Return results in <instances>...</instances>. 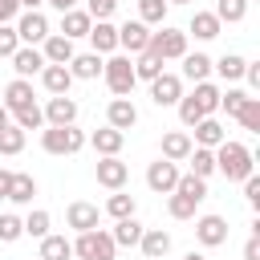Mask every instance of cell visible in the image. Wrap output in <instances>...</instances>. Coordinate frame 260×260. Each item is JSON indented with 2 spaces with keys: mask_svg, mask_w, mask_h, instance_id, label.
<instances>
[{
  "mask_svg": "<svg viewBox=\"0 0 260 260\" xmlns=\"http://www.w3.org/2000/svg\"><path fill=\"white\" fill-rule=\"evenodd\" d=\"M244 65H248V61H244L240 53H223L219 61H211V73H219L223 81H240V77H244Z\"/></svg>",
  "mask_w": 260,
  "mask_h": 260,
  "instance_id": "obj_33",
  "label": "cell"
},
{
  "mask_svg": "<svg viewBox=\"0 0 260 260\" xmlns=\"http://www.w3.org/2000/svg\"><path fill=\"white\" fill-rule=\"evenodd\" d=\"M146 53L158 57L162 65H167V61H183V57H187V32H183V28H171V24H158V32H150Z\"/></svg>",
  "mask_w": 260,
  "mask_h": 260,
  "instance_id": "obj_3",
  "label": "cell"
},
{
  "mask_svg": "<svg viewBox=\"0 0 260 260\" xmlns=\"http://www.w3.org/2000/svg\"><path fill=\"white\" fill-rule=\"evenodd\" d=\"M219 32H223V24L215 20V12H203V8H195L191 24H187V37H195V41H215Z\"/></svg>",
  "mask_w": 260,
  "mask_h": 260,
  "instance_id": "obj_23",
  "label": "cell"
},
{
  "mask_svg": "<svg viewBox=\"0 0 260 260\" xmlns=\"http://www.w3.org/2000/svg\"><path fill=\"white\" fill-rule=\"evenodd\" d=\"M211 12H215L219 24H240V20L248 16V0H219Z\"/></svg>",
  "mask_w": 260,
  "mask_h": 260,
  "instance_id": "obj_35",
  "label": "cell"
},
{
  "mask_svg": "<svg viewBox=\"0 0 260 260\" xmlns=\"http://www.w3.org/2000/svg\"><path fill=\"white\" fill-rule=\"evenodd\" d=\"M187 162H191V175L195 179H211L215 175V150H207V146H191Z\"/></svg>",
  "mask_w": 260,
  "mask_h": 260,
  "instance_id": "obj_30",
  "label": "cell"
},
{
  "mask_svg": "<svg viewBox=\"0 0 260 260\" xmlns=\"http://www.w3.org/2000/svg\"><path fill=\"white\" fill-rule=\"evenodd\" d=\"M158 73H162V61L158 57H150V53H138L134 57V77L138 81H154Z\"/></svg>",
  "mask_w": 260,
  "mask_h": 260,
  "instance_id": "obj_42",
  "label": "cell"
},
{
  "mask_svg": "<svg viewBox=\"0 0 260 260\" xmlns=\"http://www.w3.org/2000/svg\"><path fill=\"white\" fill-rule=\"evenodd\" d=\"M98 203H85V199H73L69 207H65V223L73 228V232H93L98 228Z\"/></svg>",
  "mask_w": 260,
  "mask_h": 260,
  "instance_id": "obj_15",
  "label": "cell"
},
{
  "mask_svg": "<svg viewBox=\"0 0 260 260\" xmlns=\"http://www.w3.org/2000/svg\"><path fill=\"white\" fill-rule=\"evenodd\" d=\"M244 199H248V207H260V179L256 175L244 179Z\"/></svg>",
  "mask_w": 260,
  "mask_h": 260,
  "instance_id": "obj_49",
  "label": "cell"
},
{
  "mask_svg": "<svg viewBox=\"0 0 260 260\" xmlns=\"http://www.w3.org/2000/svg\"><path fill=\"white\" fill-rule=\"evenodd\" d=\"M12 28H16V37H20V45H32V49H41V41L49 37V16L37 8V12H20L16 20H12Z\"/></svg>",
  "mask_w": 260,
  "mask_h": 260,
  "instance_id": "obj_6",
  "label": "cell"
},
{
  "mask_svg": "<svg viewBox=\"0 0 260 260\" xmlns=\"http://www.w3.org/2000/svg\"><path fill=\"white\" fill-rule=\"evenodd\" d=\"M41 114H45V126H77V102H73L69 93L49 98V102L41 106Z\"/></svg>",
  "mask_w": 260,
  "mask_h": 260,
  "instance_id": "obj_11",
  "label": "cell"
},
{
  "mask_svg": "<svg viewBox=\"0 0 260 260\" xmlns=\"http://www.w3.org/2000/svg\"><path fill=\"white\" fill-rule=\"evenodd\" d=\"M252 93H244V89H219V110L228 114V118H236V110L248 102Z\"/></svg>",
  "mask_w": 260,
  "mask_h": 260,
  "instance_id": "obj_46",
  "label": "cell"
},
{
  "mask_svg": "<svg viewBox=\"0 0 260 260\" xmlns=\"http://www.w3.org/2000/svg\"><path fill=\"white\" fill-rule=\"evenodd\" d=\"M138 211V203H134V195H126V191H114L110 199H106V215L118 223V219H130Z\"/></svg>",
  "mask_w": 260,
  "mask_h": 260,
  "instance_id": "obj_34",
  "label": "cell"
},
{
  "mask_svg": "<svg viewBox=\"0 0 260 260\" xmlns=\"http://www.w3.org/2000/svg\"><path fill=\"white\" fill-rule=\"evenodd\" d=\"M102 65H106V57H98V53H73L69 73H73V81H93V77H102Z\"/></svg>",
  "mask_w": 260,
  "mask_h": 260,
  "instance_id": "obj_24",
  "label": "cell"
},
{
  "mask_svg": "<svg viewBox=\"0 0 260 260\" xmlns=\"http://www.w3.org/2000/svg\"><path fill=\"white\" fill-rule=\"evenodd\" d=\"M195 240H199L203 248H219V244H228V219L215 215V211L199 215V219H195Z\"/></svg>",
  "mask_w": 260,
  "mask_h": 260,
  "instance_id": "obj_9",
  "label": "cell"
},
{
  "mask_svg": "<svg viewBox=\"0 0 260 260\" xmlns=\"http://www.w3.org/2000/svg\"><path fill=\"white\" fill-rule=\"evenodd\" d=\"M244 260H260V236H248V244H244Z\"/></svg>",
  "mask_w": 260,
  "mask_h": 260,
  "instance_id": "obj_52",
  "label": "cell"
},
{
  "mask_svg": "<svg viewBox=\"0 0 260 260\" xmlns=\"http://www.w3.org/2000/svg\"><path fill=\"white\" fill-rule=\"evenodd\" d=\"M32 195H37V179H32V175H24V171H12L8 199H12L16 207H28V203H32Z\"/></svg>",
  "mask_w": 260,
  "mask_h": 260,
  "instance_id": "obj_27",
  "label": "cell"
},
{
  "mask_svg": "<svg viewBox=\"0 0 260 260\" xmlns=\"http://www.w3.org/2000/svg\"><path fill=\"white\" fill-rule=\"evenodd\" d=\"M236 118H240V126H244V130L260 134V98H248V102L236 110Z\"/></svg>",
  "mask_w": 260,
  "mask_h": 260,
  "instance_id": "obj_43",
  "label": "cell"
},
{
  "mask_svg": "<svg viewBox=\"0 0 260 260\" xmlns=\"http://www.w3.org/2000/svg\"><path fill=\"white\" fill-rule=\"evenodd\" d=\"M93 175H98V183H102L106 191H122V187H126V179H130V167L114 154V158H98Z\"/></svg>",
  "mask_w": 260,
  "mask_h": 260,
  "instance_id": "obj_12",
  "label": "cell"
},
{
  "mask_svg": "<svg viewBox=\"0 0 260 260\" xmlns=\"http://www.w3.org/2000/svg\"><path fill=\"white\" fill-rule=\"evenodd\" d=\"M114 8H118V0H85L89 20H110V16H114Z\"/></svg>",
  "mask_w": 260,
  "mask_h": 260,
  "instance_id": "obj_48",
  "label": "cell"
},
{
  "mask_svg": "<svg viewBox=\"0 0 260 260\" xmlns=\"http://www.w3.org/2000/svg\"><path fill=\"white\" fill-rule=\"evenodd\" d=\"M167 0H138V20L150 28V24H167Z\"/></svg>",
  "mask_w": 260,
  "mask_h": 260,
  "instance_id": "obj_37",
  "label": "cell"
},
{
  "mask_svg": "<svg viewBox=\"0 0 260 260\" xmlns=\"http://www.w3.org/2000/svg\"><path fill=\"white\" fill-rule=\"evenodd\" d=\"M16 49H20V37H16V28H12V24H0V61H8Z\"/></svg>",
  "mask_w": 260,
  "mask_h": 260,
  "instance_id": "obj_47",
  "label": "cell"
},
{
  "mask_svg": "<svg viewBox=\"0 0 260 260\" xmlns=\"http://www.w3.org/2000/svg\"><path fill=\"white\" fill-rule=\"evenodd\" d=\"M45 4H53L57 12H69V8H77V0H45Z\"/></svg>",
  "mask_w": 260,
  "mask_h": 260,
  "instance_id": "obj_54",
  "label": "cell"
},
{
  "mask_svg": "<svg viewBox=\"0 0 260 260\" xmlns=\"http://www.w3.org/2000/svg\"><path fill=\"white\" fill-rule=\"evenodd\" d=\"M191 98L199 102V110H203V118H215V110H219V85H215V81H195V89H191Z\"/></svg>",
  "mask_w": 260,
  "mask_h": 260,
  "instance_id": "obj_28",
  "label": "cell"
},
{
  "mask_svg": "<svg viewBox=\"0 0 260 260\" xmlns=\"http://www.w3.org/2000/svg\"><path fill=\"white\" fill-rule=\"evenodd\" d=\"M183 260H207V256H203V252H187Z\"/></svg>",
  "mask_w": 260,
  "mask_h": 260,
  "instance_id": "obj_57",
  "label": "cell"
},
{
  "mask_svg": "<svg viewBox=\"0 0 260 260\" xmlns=\"http://www.w3.org/2000/svg\"><path fill=\"white\" fill-rule=\"evenodd\" d=\"M106 126H114V130H130V126H138V106L130 102V98H114L110 106H106Z\"/></svg>",
  "mask_w": 260,
  "mask_h": 260,
  "instance_id": "obj_14",
  "label": "cell"
},
{
  "mask_svg": "<svg viewBox=\"0 0 260 260\" xmlns=\"http://www.w3.org/2000/svg\"><path fill=\"white\" fill-rule=\"evenodd\" d=\"M102 81H106V89H110L114 98H130L134 85H138V77H134V61H130L126 53H110L106 65H102Z\"/></svg>",
  "mask_w": 260,
  "mask_h": 260,
  "instance_id": "obj_2",
  "label": "cell"
},
{
  "mask_svg": "<svg viewBox=\"0 0 260 260\" xmlns=\"http://www.w3.org/2000/svg\"><path fill=\"white\" fill-rule=\"evenodd\" d=\"M20 150H24V130L8 122V126L0 130V154H8V158H12V154H20Z\"/></svg>",
  "mask_w": 260,
  "mask_h": 260,
  "instance_id": "obj_40",
  "label": "cell"
},
{
  "mask_svg": "<svg viewBox=\"0 0 260 260\" xmlns=\"http://www.w3.org/2000/svg\"><path fill=\"white\" fill-rule=\"evenodd\" d=\"M85 142L98 150V158H114V154H122V142H126V134H122V130H114V126H102V130H93Z\"/></svg>",
  "mask_w": 260,
  "mask_h": 260,
  "instance_id": "obj_17",
  "label": "cell"
},
{
  "mask_svg": "<svg viewBox=\"0 0 260 260\" xmlns=\"http://www.w3.org/2000/svg\"><path fill=\"white\" fill-rule=\"evenodd\" d=\"M73 256L77 260H114L118 256V244L110 240V232L93 228V232H77L73 240Z\"/></svg>",
  "mask_w": 260,
  "mask_h": 260,
  "instance_id": "obj_5",
  "label": "cell"
},
{
  "mask_svg": "<svg viewBox=\"0 0 260 260\" xmlns=\"http://www.w3.org/2000/svg\"><path fill=\"white\" fill-rule=\"evenodd\" d=\"M179 162H167V158H154L150 167H146V187L154 191V195H171L175 191V183H179Z\"/></svg>",
  "mask_w": 260,
  "mask_h": 260,
  "instance_id": "obj_8",
  "label": "cell"
},
{
  "mask_svg": "<svg viewBox=\"0 0 260 260\" xmlns=\"http://www.w3.org/2000/svg\"><path fill=\"white\" fill-rule=\"evenodd\" d=\"M73 41L69 37H61V32H49L45 41H41V57H45V65H69L73 61Z\"/></svg>",
  "mask_w": 260,
  "mask_h": 260,
  "instance_id": "obj_13",
  "label": "cell"
},
{
  "mask_svg": "<svg viewBox=\"0 0 260 260\" xmlns=\"http://www.w3.org/2000/svg\"><path fill=\"white\" fill-rule=\"evenodd\" d=\"M20 16V4L16 0H0V24H12Z\"/></svg>",
  "mask_w": 260,
  "mask_h": 260,
  "instance_id": "obj_50",
  "label": "cell"
},
{
  "mask_svg": "<svg viewBox=\"0 0 260 260\" xmlns=\"http://www.w3.org/2000/svg\"><path fill=\"white\" fill-rule=\"evenodd\" d=\"M183 77L187 81H207L211 77V57L207 53H187L183 57Z\"/></svg>",
  "mask_w": 260,
  "mask_h": 260,
  "instance_id": "obj_32",
  "label": "cell"
},
{
  "mask_svg": "<svg viewBox=\"0 0 260 260\" xmlns=\"http://www.w3.org/2000/svg\"><path fill=\"white\" fill-rule=\"evenodd\" d=\"M16 4H20V12H37L45 0H16Z\"/></svg>",
  "mask_w": 260,
  "mask_h": 260,
  "instance_id": "obj_55",
  "label": "cell"
},
{
  "mask_svg": "<svg viewBox=\"0 0 260 260\" xmlns=\"http://www.w3.org/2000/svg\"><path fill=\"white\" fill-rule=\"evenodd\" d=\"M146 45H150V28H146L142 20H126V24H118V53L138 57V53H146Z\"/></svg>",
  "mask_w": 260,
  "mask_h": 260,
  "instance_id": "obj_7",
  "label": "cell"
},
{
  "mask_svg": "<svg viewBox=\"0 0 260 260\" xmlns=\"http://www.w3.org/2000/svg\"><path fill=\"white\" fill-rule=\"evenodd\" d=\"M215 171L228 183H244L248 175H256V158L244 142H219L215 146Z\"/></svg>",
  "mask_w": 260,
  "mask_h": 260,
  "instance_id": "obj_1",
  "label": "cell"
},
{
  "mask_svg": "<svg viewBox=\"0 0 260 260\" xmlns=\"http://www.w3.org/2000/svg\"><path fill=\"white\" fill-rule=\"evenodd\" d=\"M175 191H179V195H187V199H195V203H203V199H207V179H195V175L187 171V175H179Z\"/></svg>",
  "mask_w": 260,
  "mask_h": 260,
  "instance_id": "obj_38",
  "label": "cell"
},
{
  "mask_svg": "<svg viewBox=\"0 0 260 260\" xmlns=\"http://www.w3.org/2000/svg\"><path fill=\"white\" fill-rule=\"evenodd\" d=\"M12 69H16V77H24V81H32V73H41L45 69V57H41V49H32V45H20L12 57Z\"/></svg>",
  "mask_w": 260,
  "mask_h": 260,
  "instance_id": "obj_19",
  "label": "cell"
},
{
  "mask_svg": "<svg viewBox=\"0 0 260 260\" xmlns=\"http://www.w3.org/2000/svg\"><path fill=\"white\" fill-rule=\"evenodd\" d=\"M8 122H12V114H8V110H4V102H0V130H4Z\"/></svg>",
  "mask_w": 260,
  "mask_h": 260,
  "instance_id": "obj_56",
  "label": "cell"
},
{
  "mask_svg": "<svg viewBox=\"0 0 260 260\" xmlns=\"http://www.w3.org/2000/svg\"><path fill=\"white\" fill-rule=\"evenodd\" d=\"M24 236V219L12 211H0V244H16Z\"/></svg>",
  "mask_w": 260,
  "mask_h": 260,
  "instance_id": "obj_41",
  "label": "cell"
},
{
  "mask_svg": "<svg viewBox=\"0 0 260 260\" xmlns=\"http://www.w3.org/2000/svg\"><path fill=\"white\" fill-rule=\"evenodd\" d=\"M179 98H183V77L162 69V73L150 81V102H154V106H179Z\"/></svg>",
  "mask_w": 260,
  "mask_h": 260,
  "instance_id": "obj_10",
  "label": "cell"
},
{
  "mask_svg": "<svg viewBox=\"0 0 260 260\" xmlns=\"http://www.w3.org/2000/svg\"><path fill=\"white\" fill-rule=\"evenodd\" d=\"M12 126H20V130H45V114H41V106L32 102V106L12 110Z\"/></svg>",
  "mask_w": 260,
  "mask_h": 260,
  "instance_id": "obj_36",
  "label": "cell"
},
{
  "mask_svg": "<svg viewBox=\"0 0 260 260\" xmlns=\"http://www.w3.org/2000/svg\"><path fill=\"white\" fill-rule=\"evenodd\" d=\"M37 77H41V85H45V93H49V98H61V93H69V85H73V73H69V65H45Z\"/></svg>",
  "mask_w": 260,
  "mask_h": 260,
  "instance_id": "obj_20",
  "label": "cell"
},
{
  "mask_svg": "<svg viewBox=\"0 0 260 260\" xmlns=\"http://www.w3.org/2000/svg\"><path fill=\"white\" fill-rule=\"evenodd\" d=\"M195 207H199V203H195V199H187V195H179V191H171V195H167V215H171V219H191V215H195Z\"/></svg>",
  "mask_w": 260,
  "mask_h": 260,
  "instance_id": "obj_39",
  "label": "cell"
},
{
  "mask_svg": "<svg viewBox=\"0 0 260 260\" xmlns=\"http://www.w3.org/2000/svg\"><path fill=\"white\" fill-rule=\"evenodd\" d=\"M89 28H93V20H89L85 8H69V12H61V37L77 41V37H89Z\"/></svg>",
  "mask_w": 260,
  "mask_h": 260,
  "instance_id": "obj_26",
  "label": "cell"
},
{
  "mask_svg": "<svg viewBox=\"0 0 260 260\" xmlns=\"http://www.w3.org/2000/svg\"><path fill=\"white\" fill-rule=\"evenodd\" d=\"M89 53H98V57H110V53H118V24H110V20H93V28H89Z\"/></svg>",
  "mask_w": 260,
  "mask_h": 260,
  "instance_id": "obj_16",
  "label": "cell"
},
{
  "mask_svg": "<svg viewBox=\"0 0 260 260\" xmlns=\"http://www.w3.org/2000/svg\"><path fill=\"white\" fill-rule=\"evenodd\" d=\"M244 81H248L252 89H260V65H252V61H248V65H244Z\"/></svg>",
  "mask_w": 260,
  "mask_h": 260,
  "instance_id": "obj_51",
  "label": "cell"
},
{
  "mask_svg": "<svg viewBox=\"0 0 260 260\" xmlns=\"http://www.w3.org/2000/svg\"><path fill=\"white\" fill-rule=\"evenodd\" d=\"M138 248H142L146 260H167V252H171V232H167V228H142Z\"/></svg>",
  "mask_w": 260,
  "mask_h": 260,
  "instance_id": "obj_18",
  "label": "cell"
},
{
  "mask_svg": "<svg viewBox=\"0 0 260 260\" xmlns=\"http://www.w3.org/2000/svg\"><path fill=\"white\" fill-rule=\"evenodd\" d=\"M110 240L118 244V248H138V240H142V223L130 215V219H118L114 223V232H110Z\"/></svg>",
  "mask_w": 260,
  "mask_h": 260,
  "instance_id": "obj_29",
  "label": "cell"
},
{
  "mask_svg": "<svg viewBox=\"0 0 260 260\" xmlns=\"http://www.w3.org/2000/svg\"><path fill=\"white\" fill-rule=\"evenodd\" d=\"M81 146H85V134H81L77 126H45V130H41V150H45V154L65 158V154H77Z\"/></svg>",
  "mask_w": 260,
  "mask_h": 260,
  "instance_id": "obj_4",
  "label": "cell"
},
{
  "mask_svg": "<svg viewBox=\"0 0 260 260\" xmlns=\"http://www.w3.org/2000/svg\"><path fill=\"white\" fill-rule=\"evenodd\" d=\"M191 130H195V134H191V146H207V150H215L219 142H228L219 118H203V122H195Z\"/></svg>",
  "mask_w": 260,
  "mask_h": 260,
  "instance_id": "obj_22",
  "label": "cell"
},
{
  "mask_svg": "<svg viewBox=\"0 0 260 260\" xmlns=\"http://www.w3.org/2000/svg\"><path fill=\"white\" fill-rule=\"evenodd\" d=\"M179 122H183L187 130H191L195 122H203V110H199V102H195L191 93H183V98H179Z\"/></svg>",
  "mask_w": 260,
  "mask_h": 260,
  "instance_id": "obj_45",
  "label": "cell"
},
{
  "mask_svg": "<svg viewBox=\"0 0 260 260\" xmlns=\"http://www.w3.org/2000/svg\"><path fill=\"white\" fill-rule=\"evenodd\" d=\"M248 4H252V0H248Z\"/></svg>",
  "mask_w": 260,
  "mask_h": 260,
  "instance_id": "obj_59",
  "label": "cell"
},
{
  "mask_svg": "<svg viewBox=\"0 0 260 260\" xmlns=\"http://www.w3.org/2000/svg\"><path fill=\"white\" fill-rule=\"evenodd\" d=\"M8 187H12V171L0 167V199H8Z\"/></svg>",
  "mask_w": 260,
  "mask_h": 260,
  "instance_id": "obj_53",
  "label": "cell"
},
{
  "mask_svg": "<svg viewBox=\"0 0 260 260\" xmlns=\"http://www.w3.org/2000/svg\"><path fill=\"white\" fill-rule=\"evenodd\" d=\"M49 223H53V219H49V211H41V207H37V211H28V215H24V236L45 240V236H49Z\"/></svg>",
  "mask_w": 260,
  "mask_h": 260,
  "instance_id": "obj_44",
  "label": "cell"
},
{
  "mask_svg": "<svg viewBox=\"0 0 260 260\" xmlns=\"http://www.w3.org/2000/svg\"><path fill=\"white\" fill-rule=\"evenodd\" d=\"M41 260H73V240L49 232V236L41 240Z\"/></svg>",
  "mask_w": 260,
  "mask_h": 260,
  "instance_id": "obj_31",
  "label": "cell"
},
{
  "mask_svg": "<svg viewBox=\"0 0 260 260\" xmlns=\"http://www.w3.org/2000/svg\"><path fill=\"white\" fill-rule=\"evenodd\" d=\"M4 110L12 114V110H20V106H32L37 102V89H32V81H24V77H12L8 85H4Z\"/></svg>",
  "mask_w": 260,
  "mask_h": 260,
  "instance_id": "obj_21",
  "label": "cell"
},
{
  "mask_svg": "<svg viewBox=\"0 0 260 260\" xmlns=\"http://www.w3.org/2000/svg\"><path fill=\"white\" fill-rule=\"evenodd\" d=\"M167 4H191V0H167Z\"/></svg>",
  "mask_w": 260,
  "mask_h": 260,
  "instance_id": "obj_58",
  "label": "cell"
},
{
  "mask_svg": "<svg viewBox=\"0 0 260 260\" xmlns=\"http://www.w3.org/2000/svg\"><path fill=\"white\" fill-rule=\"evenodd\" d=\"M191 154V134L187 130H167L162 134V158L167 162H187Z\"/></svg>",
  "mask_w": 260,
  "mask_h": 260,
  "instance_id": "obj_25",
  "label": "cell"
}]
</instances>
